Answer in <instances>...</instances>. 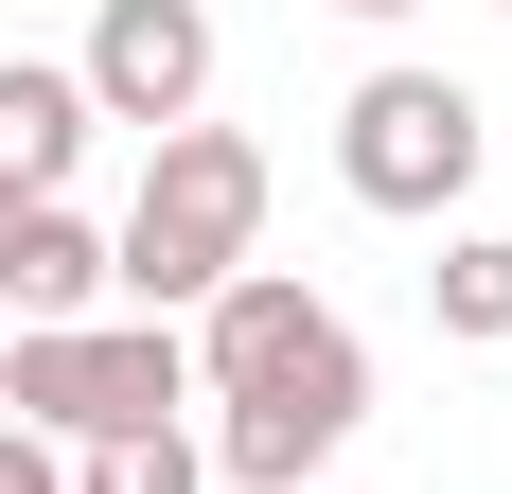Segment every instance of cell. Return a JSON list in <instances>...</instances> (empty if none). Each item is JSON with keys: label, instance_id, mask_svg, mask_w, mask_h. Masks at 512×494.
<instances>
[{"label": "cell", "instance_id": "6da1fadb", "mask_svg": "<svg viewBox=\"0 0 512 494\" xmlns=\"http://www.w3.org/2000/svg\"><path fill=\"white\" fill-rule=\"evenodd\" d=\"M248 247H265V142H230V124H177V142L142 159L124 230H106V283L142 300V318H177V300L248 283Z\"/></svg>", "mask_w": 512, "mask_h": 494}, {"label": "cell", "instance_id": "7a4b0ae2", "mask_svg": "<svg viewBox=\"0 0 512 494\" xmlns=\"http://www.w3.org/2000/svg\"><path fill=\"white\" fill-rule=\"evenodd\" d=\"M177 353H195V389H212V406H301V424H336V442L371 424V353H354V318H336L318 283H283V265L212 283Z\"/></svg>", "mask_w": 512, "mask_h": 494}, {"label": "cell", "instance_id": "3957f363", "mask_svg": "<svg viewBox=\"0 0 512 494\" xmlns=\"http://www.w3.org/2000/svg\"><path fill=\"white\" fill-rule=\"evenodd\" d=\"M195 406V353L177 318H71V336H0V424L36 442H142Z\"/></svg>", "mask_w": 512, "mask_h": 494}, {"label": "cell", "instance_id": "277c9868", "mask_svg": "<svg viewBox=\"0 0 512 494\" xmlns=\"http://www.w3.org/2000/svg\"><path fill=\"white\" fill-rule=\"evenodd\" d=\"M336 177H354V212H460L477 89H460V71H371V89L336 106Z\"/></svg>", "mask_w": 512, "mask_h": 494}, {"label": "cell", "instance_id": "5b68a950", "mask_svg": "<svg viewBox=\"0 0 512 494\" xmlns=\"http://www.w3.org/2000/svg\"><path fill=\"white\" fill-rule=\"evenodd\" d=\"M71 89H89V124H159V142H177L195 89H212V18H195V0H106Z\"/></svg>", "mask_w": 512, "mask_h": 494}, {"label": "cell", "instance_id": "8992f818", "mask_svg": "<svg viewBox=\"0 0 512 494\" xmlns=\"http://www.w3.org/2000/svg\"><path fill=\"white\" fill-rule=\"evenodd\" d=\"M0 300H18V336H71V318L106 300V230H89L71 195H36L18 247H0Z\"/></svg>", "mask_w": 512, "mask_h": 494}, {"label": "cell", "instance_id": "52a82bcc", "mask_svg": "<svg viewBox=\"0 0 512 494\" xmlns=\"http://www.w3.org/2000/svg\"><path fill=\"white\" fill-rule=\"evenodd\" d=\"M89 159V89L71 71H0V195H71Z\"/></svg>", "mask_w": 512, "mask_h": 494}, {"label": "cell", "instance_id": "ba28073f", "mask_svg": "<svg viewBox=\"0 0 512 494\" xmlns=\"http://www.w3.org/2000/svg\"><path fill=\"white\" fill-rule=\"evenodd\" d=\"M424 300H442V336H512V247H495V230H460L442 265H424Z\"/></svg>", "mask_w": 512, "mask_h": 494}, {"label": "cell", "instance_id": "9c48e42d", "mask_svg": "<svg viewBox=\"0 0 512 494\" xmlns=\"http://www.w3.org/2000/svg\"><path fill=\"white\" fill-rule=\"evenodd\" d=\"M195 477H212V459L177 442V424H142V442H89V477H71V494H195Z\"/></svg>", "mask_w": 512, "mask_h": 494}, {"label": "cell", "instance_id": "30bf717a", "mask_svg": "<svg viewBox=\"0 0 512 494\" xmlns=\"http://www.w3.org/2000/svg\"><path fill=\"white\" fill-rule=\"evenodd\" d=\"M0 494H71V477H53V442H36V424H0Z\"/></svg>", "mask_w": 512, "mask_h": 494}, {"label": "cell", "instance_id": "8fae6325", "mask_svg": "<svg viewBox=\"0 0 512 494\" xmlns=\"http://www.w3.org/2000/svg\"><path fill=\"white\" fill-rule=\"evenodd\" d=\"M336 18H407V0H336Z\"/></svg>", "mask_w": 512, "mask_h": 494}, {"label": "cell", "instance_id": "7c38bea8", "mask_svg": "<svg viewBox=\"0 0 512 494\" xmlns=\"http://www.w3.org/2000/svg\"><path fill=\"white\" fill-rule=\"evenodd\" d=\"M18 212H36V195H0V247H18Z\"/></svg>", "mask_w": 512, "mask_h": 494}]
</instances>
